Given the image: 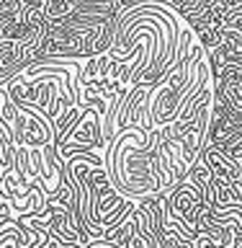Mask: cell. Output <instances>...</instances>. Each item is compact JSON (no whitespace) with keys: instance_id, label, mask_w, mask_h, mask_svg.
I'll list each match as a JSON object with an SVG mask.
<instances>
[{"instance_id":"6da1fadb","label":"cell","mask_w":242,"mask_h":248,"mask_svg":"<svg viewBox=\"0 0 242 248\" xmlns=\"http://www.w3.org/2000/svg\"><path fill=\"white\" fill-rule=\"evenodd\" d=\"M13 129V142L15 145H31V147H44L54 145V124L44 111L36 106H15V122L11 124Z\"/></svg>"},{"instance_id":"277c9868","label":"cell","mask_w":242,"mask_h":248,"mask_svg":"<svg viewBox=\"0 0 242 248\" xmlns=\"http://www.w3.org/2000/svg\"><path fill=\"white\" fill-rule=\"evenodd\" d=\"M219 3L229 11V16H232V13H237L240 8H242V0H219ZM229 16H227V18H229Z\"/></svg>"},{"instance_id":"7a4b0ae2","label":"cell","mask_w":242,"mask_h":248,"mask_svg":"<svg viewBox=\"0 0 242 248\" xmlns=\"http://www.w3.org/2000/svg\"><path fill=\"white\" fill-rule=\"evenodd\" d=\"M201 155L206 158V163H209V168H212V173L214 176H222V178H227V181H232L237 186V181H240V173H242V166L237 160H232L229 155H224L219 147H214V145H204L201 147Z\"/></svg>"},{"instance_id":"3957f363","label":"cell","mask_w":242,"mask_h":248,"mask_svg":"<svg viewBox=\"0 0 242 248\" xmlns=\"http://www.w3.org/2000/svg\"><path fill=\"white\" fill-rule=\"evenodd\" d=\"M77 5H80V0H46L42 11H44L46 21H59V18L72 13Z\"/></svg>"},{"instance_id":"5b68a950","label":"cell","mask_w":242,"mask_h":248,"mask_svg":"<svg viewBox=\"0 0 242 248\" xmlns=\"http://www.w3.org/2000/svg\"><path fill=\"white\" fill-rule=\"evenodd\" d=\"M152 3H165V5H170L173 0H152Z\"/></svg>"}]
</instances>
